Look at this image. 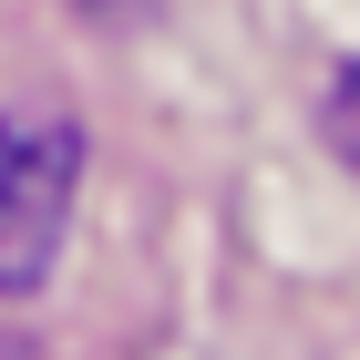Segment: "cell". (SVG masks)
<instances>
[{"instance_id":"obj_1","label":"cell","mask_w":360,"mask_h":360,"mask_svg":"<svg viewBox=\"0 0 360 360\" xmlns=\"http://www.w3.org/2000/svg\"><path fill=\"white\" fill-rule=\"evenodd\" d=\"M83 195V134L62 113H11L0 124V299H31L62 257Z\"/></svg>"},{"instance_id":"obj_2","label":"cell","mask_w":360,"mask_h":360,"mask_svg":"<svg viewBox=\"0 0 360 360\" xmlns=\"http://www.w3.org/2000/svg\"><path fill=\"white\" fill-rule=\"evenodd\" d=\"M330 144H340V155L360 165V62H350V72L330 83Z\"/></svg>"},{"instance_id":"obj_3","label":"cell","mask_w":360,"mask_h":360,"mask_svg":"<svg viewBox=\"0 0 360 360\" xmlns=\"http://www.w3.org/2000/svg\"><path fill=\"white\" fill-rule=\"evenodd\" d=\"M83 11H144V0H83Z\"/></svg>"}]
</instances>
